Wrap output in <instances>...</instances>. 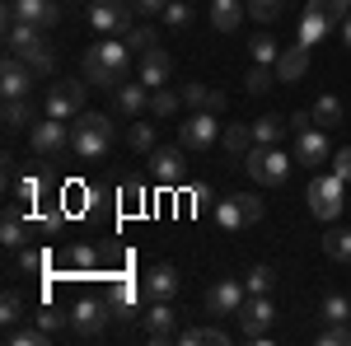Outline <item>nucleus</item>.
<instances>
[{
	"mask_svg": "<svg viewBox=\"0 0 351 346\" xmlns=\"http://www.w3.org/2000/svg\"><path fill=\"white\" fill-rule=\"evenodd\" d=\"M5 47L19 56L33 75H52V71H56V52H52V42L43 38V28H38V24L5 19Z\"/></svg>",
	"mask_w": 351,
	"mask_h": 346,
	"instance_id": "obj_1",
	"label": "nucleus"
},
{
	"mask_svg": "<svg viewBox=\"0 0 351 346\" xmlns=\"http://www.w3.org/2000/svg\"><path fill=\"white\" fill-rule=\"evenodd\" d=\"M132 47L127 42H117V38H104V42H94L89 52H84V80L94 84V89H117V84L127 80V66H132Z\"/></svg>",
	"mask_w": 351,
	"mask_h": 346,
	"instance_id": "obj_2",
	"label": "nucleus"
},
{
	"mask_svg": "<svg viewBox=\"0 0 351 346\" xmlns=\"http://www.w3.org/2000/svg\"><path fill=\"white\" fill-rule=\"evenodd\" d=\"M112 136H117V127H112L108 112H80L71 122V150L80 160H104L112 150Z\"/></svg>",
	"mask_w": 351,
	"mask_h": 346,
	"instance_id": "obj_3",
	"label": "nucleus"
},
{
	"mask_svg": "<svg viewBox=\"0 0 351 346\" xmlns=\"http://www.w3.org/2000/svg\"><path fill=\"white\" fill-rule=\"evenodd\" d=\"M243 169L253 173V183L263 187H281L286 178H291V169H295V160L281 150V145H253L248 155H243Z\"/></svg>",
	"mask_w": 351,
	"mask_h": 346,
	"instance_id": "obj_4",
	"label": "nucleus"
},
{
	"mask_svg": "<svg viewBox=\"0 0 351 346\" xmlns=\"http://www.w3.org/2000/svg\"><path fill=\"white\" fill-rule=\"evenodd\" d=\"M28 150H33L38 160H66V150H71V127H66L61 117L33 122V127H28Z\"/></svg>",
	"mask_w": 351,
	"mask_h": 346,
	"instance_id": "obj_5",
	"label": "nucleus"
},
{
	"mask_svg": "<svg viewBox=\"0 0 351 346\" xmlns=\"http://www.w3.org/2000/svg\"><path fill=\"white\" fill-rule=\"evenodd\" d=\"M84 94H89V80H56L47 94H43V108H47V117H61V122H75L84 112Z\"/></svg>",
	"mask_w": 351,
	"mask_h": 346,
	"instance_id": "obj_6",
	"label": "nucleus"
},
{
	"mask_svg": "<svg viewBox=\"0 0 351 346\" xmlns=\"http://www.w3.org/2000/svg\"><path fill=\"white\" fill-rule=\"evenodd\" d=\"M342 206H347V183L328 169V173H319V178L309 183V211L328 225V220H337V215H342Z\"/></svg>",
	"mask_w": 351,
	"mask_h": 346,
	"instance_id": "obj_7",
	"label": "nucleus"
},
{
	"mask_svg": "<svg viewBox=\"0 0 351 346\" xmlns=\"http://www.w3.org/2000/svg\"><path fill=\"white\" fill-rule=\"evenodd\" d=\"M234 319H239L243 342H267L271 323H276V304H271L267 295H253V299H243V309L234 314Z\"/></svg>",
	"mask_w": 351,
	"mask_h": 346,
	"instance_id": "obj_8",
	"label": "nucleus"
},
{
	"mask_svg": "<svg viewBox=\"0 0 351 346\" xmlns=\"http://www.w3.org/2000/svg\"><path fill=\"white\" fill-rule=\"evenodd\" d=\"M108 314H112L108 299H99V295H84V299H75V304H71V332L89 342V337H99V332L108 328Z\"/></svg>",
	"mask_w": 351,
	"mask_h": 346,
	"instance_id": "obj_9",
	"label": "nucleus"
},
{
	"mask_svg": "<svg viewBox=\"0 0 351 346\" xmlns=\"http://www.w3.org/2000/svg\"><path fill=\"white\" fill-rule=\"evenodd\" d=\"M89 28L104 38L132 33V5L127 0H89Z\"/></svg>",
	"mask_w": 351,
	"mask_h": 346,
	"instance_id": "obj_10",
	"label": "nucleus"
},
{
	"mask_svg": "<svg viewBox=\"0 0 351 346\" xmlns=\"http://www.w3.org/2000/svg\"><path fill=\"white\" fill-rule=\"evenodd\" d=\"M216 112H197V108H192L188 117H183V122H178V145H183V150H211V145H216Z\"/></svg>",
	"mask_w": 351,
	"mask_h": 346,
	"instance_id": "obj_11",
	"label": "nucleus"
},
{
	"mask_svg": "<svg viewBox=\"0 0 351 346\" xmlns=\"http://www.w3.org/2000/svg\"><path fill=\"white\" fill-rule=\"evenodd\" d=\"M150 173H155L160 187H183V173H188L183 145H155L150 150Z\"/></svg>",
	"mask_w": 351,
	"mask_h": 346,
	"instance_id": "obj_12",
	"label": "nucleus"
},
{
	"mask_svg": "<svg viewBox=\"0 0 351 346\" xmlns=\"http://www.w3.org/2000/svg\"><path fill=\"white\" fill-rule=\"evenodd\" d=\"M33 71H28L24 61L14 52H5V61H0V94L5 99H33Z\"/></svg>",
	"mask_w": 351,
	"mask_h": 346,
	"instance_id": "obj_13",
	"label": "nucleus"
},
{
	"mask_svg": "<svg viewBox=\"0 0 351 346\" xmlns=\"http://www.w3.org/2000/svg\"><path fill=\"white\" fill-rule=\"evenodd\" d=\"M141 328H145L150 342H173V337H178V314H173V304H169V299H150V309L141 314Z\"/></svg>",
	"mask_w": 351,
	"mask_h": 346,
	"instance_id": "obj_14",
	"label": "nucleus"
},
{
	"mask_svg": "<svg viewBox=\"0 0 351 346\" xmlns=\"http://www.w3.org/2000/svg\"><path fill=\"white\" fill-rule=\"evenodd\" d=\"M243 295H248V286L243 281H216L211 291H206V314H216V319H230V314H239L243 309Z\"/></svg>",
	"mask_w": 351,
	"mask_h": 346,
	"instance_id": "obj_15",
	"label": "nucleus"
},
{
	"mask_svg": "<svg viewBox=\"0 0 351 346\" xmlns=\"http://www.w3.org/2000/svg\"><path fill=\"white\" fill-rule=\"evenodd\" d=\"M5 19H24V24L52 28L56 19H61V5H56V0H10V5H5Z\"/></svg>",
	"mask_w": 351,
	"mask_h": 346,
	"instance_id": "obj_16",
	"label": "nucleus"
},
{
	"mask_svg": "<svg viewBox=\"0 0 351 346\" xmlns=\"http://www.w3.org/2000/svg\"><path fill=\"white\" fill-rule=\"evenodd\" d=\"M295 164H304V169L328 164V132L324 127H304V132H295Z\"/></svg>",
	"mask_w": 351,
	"mask_h": 346,
	"instance_id": "obj_17",
	"label": "nucleus"
},
{
	"mask_svg": "<svg viewBox=\"0 0 351 346\" xmlns=\"http://www.w3.org/2000/svg\"><path fill=\"white\" fill-rule=\"evenodd\" d=\"M141 295H145V299H173V295H178V271L169 262H155L145 271V281H141Z\"/></svg>",
	"mask_w": 351,
	"mask_h": 346,
	"instance_id": "obj_18",
	"label": "nucleus"
},
{
	"mask_svg": "<svg viewBox=\"0 0 351 346\" xmlns=\"http://www.w3.org/2000/svg\"><path fill=\"white\" fill-rule=\"evenodd\" d=\"M112 108H117V117H141V108H150V89L141 80H122L112 89Z\"/></svg>",
	"mask_w": 351,
	"mask_h": 346,
	"instance_id": "obj_19",
	"label": "nucleus"
},
{
	"mask_svg": "<svg viewBox=\"0 0 351 346\" xmlns=\"http://www.w3.org/2000/svg\"><path fill=\"white\" fill-rule=\"evenodd\" d=\"M169 75H173V56L164 52V47H155V52L141 56V84H145V89H164Z\"/></svg>",
	"mask_w": 351,
	"mask_h": 346,
	"instance_id": "obj_20",
	"label": "nucleus"
},
{
	"mask_svg": "<svg viewBox=\"0 0 351 346\" xmlns=\"http://www.w3.org/2000/svg\"><path fill=\"white\" fill-rule=\"evenodd\" d=\"M0 243H5V248H14V253L28 243V220H24V211H19V201H10V206H5V220H0Z\"/></svg>",
	"mask_w": 351,
	"mask_h": 346,
	"instance_id": "obj_21",
	"label": "nucleus"
},
{
	"mask_svg": "<svg viewBox=\"0 0 351 346\" xmlns=\"http://www.w3.org/2000/svg\"><path fill=\"white\" fill-rule=\"evenodd\" d=\"M304 71H309V47L304 42H295V47H286V52L276 56V80L281 84H295Z\"/></svg>",
	"mask_w": 351,
	"mask_h": 346,
	"instance_id": "obj_22",
	"label": "nucleus"
},
{
	"mask_svg": "<svg viewBox=\"0 0 351 346\" xmlns=\"http://www.w3.org/2000/svg\"><path fill=\"white\" fill-rule=\"evenodd\" d=\"M248 10V0H211V28L216 33H234Z\"/></svg>",
	"mask_w": 351,
	"mask_h": 346,
	"instance_id": "obj_23",
	"label": "nucleus"
},
{
	"mask_svg": "<svg viewBox=\"0 0 351 346\" xmlns=\"http://www.w3.org/2000/svg\"><path fill=\"white\" fill-rule=\"evenodd\" d=\"M309 112H314V127H324V132H337V127H342V117H347V108H342L337 94H324Z\"/></svg>",
	"mask_w": 351,
	"mask_h": 346,
	"instance_id": "obj_24",
	"label": "nucleus"
},
{
	"mask_svg": "<svg viewBox=\"0 0 351 346\" xmlns=\"http://www.w3.org/2000/svg\"><path fill=\"white\" fill-rule=\"evenodd\" d=\"M216 225L225 230V234H239V230H248V215H243L239 206V197H225V201H216Z\"/></svg>",
	"mask_w": 351,
	"mask_h": 346,
	"instance_id": "obj_25",
	"label": "nucleus"
},
{
	"mask_svg": "<svg viewBox=\"0 0 351 346\" xmlns=\"http://www.w3.org/2000/svg\"><path fill=\"white\" fill-rule=\"evenodd\" d=\"M183 103L197 108V112H220L225 108V94L220 89H206V84H183Z\"/></svg>",
	"mask_w": 351,
	"mask_h": 346,
	"instance_id": "obj_26",
	"label": "nucleus"
},
{
	"mask_svg": "<svg viewBox=\"0 0 351 346\" xmlns=\"http://www.w3.org/2000/svg\"><path fill=\"white\" fill-rule=\"evenodd\" d=\"M286 132H291V122L276 117V112H267V117L253 122V145H281V136H286Z\"/></svg>",
	"mask_w": 351,
	"mask_h": 346,
	"instance_id": "obj_27",
	"label": "nucleus"
},
{
	"mask_svg": "<svg viewBox=\"0 0 351 346\" xmlns=\"http://www.w3.org/2000/svg\"><path fill=\"white\" fill-rule=\"evenodd\" d=\"M33 127V99H5V132Z\"/></svg>",
	"mask_w": 351,
	"mask_h": 346,
	"instance_id": "obj_28",
	"label": "nucleus"
},
{
	"mask_svg": "<svg viewBox=\"0 0 351 346\" xmlns=\"http://www.w3.org/2000/svg\"><path fill=\"white\" fill-rule=\"evenodd\" d=\"M122 42H127L136 56H145V52H155V47H160V33H155L150 24H132V33H122Z\"/></svg>",
	"mask_w": 351,
	"mask_h": 346,
	"instance_id": "obj_29",
	"label": "nucleus"
},
{
	"mask_svg": "<svg viewBox=\"0 0 351 346\" xmlns=\"http://www.w3.org/2000/svg\"><path fill=\"white\" fill-rule=\"evenodd\" d=\"M220 145H225L230 155H248V150H253V122H239V127H225V136H220Z\"/></svg>",
	"mask_w": 351,
	"mask_h": 346,
	"instance_id": "obj_30",
	"label": "nucleus"
},
{
	"mask_svg": "<svg viewBox=\"0 0 351 346\" xmlns=\"http://www.w3.org/2000/svg\"><path fill=\"white\" fill-rule=\"evenodd\" d=\"M178 103H183V89H169V84L164 89H150V112L155 117H173Z\"/></svg>",
	"mask_w": 351,
	"mask_h": 346,
	"instance_id": "obj_31",
	"label": "nucleus"
},
{
	"mask_svg": "<svg viewBox=\"0 0 351 346\" xmlns=\"http://www.w3.org/2000/svg\"><path fill=\"white\" fill-rule=\"evenodd\" d=\"M304 10L319 14L324 24H337V19H347V14H351V0H309Z\"/></svg>",
	"mask_w": 351,
	"mask_h": 346,
	"instance_id": "obj_32",
	"label": "nucleus"
},
{
	"mask_svg": "<svg viewBox=\"0 0 351 346\" xmlns=\"http://www.w3.org/2000/svg\"><path fill=\"white\" fill-rule=\"evenodd\" d=\"M178 342L183 346H225L230 332H220V328H188V332H178Z\"/></svg>",
	"mask_w": 351,
	"mask_h": 346,
	"instance_id": "obj_33",
	"label": "nucleus"
},
{
	"mask_svg": "<svg viewBox=\"0 0 351 346\" xmlns=\"http://www.w3.org/2000/svg\"><path fill=\"white\" fill-rule=\"evenodd\" d=\"M324 253L332 262H351V230H328L324 234Z\"/></svg>",
	"mask_w": 351,
	"mask_h": 346,
	"instance_id": "obj_34",
	"label": "nucleus"
},
{
	"mask_svg": "<svg viewBox=\"0 0 351 346\" xmlns=\"http://www.w3.org/2000/svg\"><path fill=\"white\" fill-rule=\"evenodd\" d=\"M127 145H132L136 155H150V150H155V127H145L141 117H132V127H127Z\"/></svg>",
	"mask_w": 351,
	"mask_h": 346,
	"instance_id": "obj_35",
	"label": "nucleus"
},
{
	"mask_svg": "<svg viewBox=\"0 0 351 346\" xmlns=\"http://www.w3.org/2000/svg\"><path fill=\"white\" fill-rule=\"evenodd\" d=\"M108 304L122 314V319H132V304H136V286L132 281H112L108 286Z\"/></svg>",
	"mask_w": 351,
	"mask_h": 346,
	"instance_id": "obj_36",
	"label": "nucleus"
},
{
	"mask_svg": "<svg viewBox=\"0 0 351 346\" xmlns=\"http://www.w3.org/2000/svg\"><path fill=\"white\" fill-rule=\"evenodd\" d=\"M5 337H10V346H47L52 342V332H47L43 323H38V328H10Z\"/></svg>",
	"mask_w": 351,
	"mask_h": 346,
	"instance_id": "obj_37",
	"label": "nucleus"
},
{
	"mask_svg": "<svg viewBox=\"0 0 351 346\" xmlns=\"http://www.w3.org/2000/svg\"><path fill=\"white\" fill-rule=\"evenodd\" d=\"M19 319H24V295L5 291L0 295V323H5V328H19Z\"/></svg>",
	"mask_w": 351,
	"mask_h": 346,
	"instance_id": "obj_38",
	"label": "nucleus"
},
{
	"mask_svg": "<svg viewBox=\"0 0 351 346\" xmlns=\"http://www.w3.org/2000/svg\"><path fill=\"white\" fill-rule=\"evenodd\" d=\"M271 84H276V66L253 61V66H248V94H267Z\"/></svg>",
	"mask_w": 351,
	"mask_h": 346,
	"instance_id": "obj_39",
	"label": "nucleus"
},
{
	"mask_svg": "<svg viewBox=\"0 0 351 346\" xmlns=\"http://www.w3.org/2000/svg\"><path fill=\"white\" fill-rule=\"evenodd\" d=\"M243 286H248V295H267L271 286H276V271H271L267 262H258L248 276H243Z\"/></svg>",
	"mask_w": 351,
	"mask_h": 346,
	"instance_id": "obj_40",
	"label": "nucleus"
},
{
	"mask_svg": "<svg viewBox=\"0 0 351 346\" xmlns=\"http://www.w3.org/2000/svg\"><path fill=\"white\" fill-rule=\"evenodd\" d=\"M71 267H75L80 276H94V267H99V253H94V243H71Z\"/></svg>",
	"mask_w": 351,
	"mask_h": 346,
	"instance_id": "obj_41",
	"label": "nucleus"
},
{
	"mask_svg": "<svg viewBox=\"0 0 351 346\" xmlns=\"http://www.w3.org/2000/svg\"><path fill=\"white\" fill-rule=\"evenodd\" d=\"M19 271H24V276H43V271H47V248H19Z\"/></svg>",
	"mask_w": 351,
	"mask_h": 346,
	"instance_id": "obj_42",
	"label": "nucleus"
},
{
	"mask_svg": "<svg viewBox=\"0 0 351 346\" xmlns=\"http://www.w3.org/2000/svg\"><path fill=\"white\" fill-rule=\"evenodd\" d=\"M324 323H351V299L347 295H324Z\"/></svg>",
	"mask_w": 351,
	"mask_h": 346,
	"instance_id": "obj_43",
	"label": "nucleus"
},
{
	"mask_svg": "<svg viewBox=\"0 0 351 346\" xmlns=\"http://www.w3.org/2000/svg\"><path fill=\"white\" fill-rule=\"evenodd\" d=\"M248 52H253V61H263V66H276V56H281V47H276V38H271V33H258Z\"/></svg>",
	"mask_w": 351,
	"mask_h": 346,
	"instance_id": "obj_44",
	"label": "nucleus"
},
{
	"mask_svg": "<svg viewBox=\"0 0 351 346\" xmlns=\"http://www.w3.org/2000/svg\"><path fill=\"white\" fill-rule=\"evenodd\" d=\"M324 33H328V24L319 19V14H309V10H304V19H300V38H295V42H304V47H314V42H319Z\"/></svg>",
	"mask_w": 351,
	"mask_h": 346,
	"instance_id": "obj_45",
	"label": "nucleus"
},
{
	"mask_svg": "<svg viewBox=\"0 0 351 346\" xmlns=\"http://www.w3.org/2000/svg\"><path fill=\"white\" fill-rule=\"evenodd\" d=\"M281 10H286V0H248V14H253L258 24H271V19H281Z\"/></svg>",
	"mask_w": 351,
	"mask_h": 346,
	"instance_id": "obj_46",
	"label": "nucleus"
},
{
	"mask_svg": "<svg viewBox=\"0 0 351 346\" xmlns=\"http://www.w3.org/2000/svg\"><path fill=\"white\" fill-rule=\"evenodd\" d=\"M164 24L169 28H183L192 19V0H169V5H164V14H160Z\"/></svg>",
	"mask_w": 351,
	"mask_h": 346,
	"instance_id": "obj_47",
	"label": "nucleus"
},
{
	"mask_svg": "<svg viewBox=\"0 0 351 346\" xmlns=\"http://www.w3.org/2000/svg\"><path fill=\"white\" fill-rule=\"evenodd\" d=\"M38 323L56 337V332H66V328H71V314H61V309H52V304H43V309H38Z\"/></svg>",
	"mask_w": 351,
	"mask_h": 346,
	"instance_id": "obj_48",
	"label": "nucleus"
},
{
	"mask_svg": "<svg viewBox=\"0 0 351 346\" xmlns=\"http://www.w3.org/2000/svg\"><path fill=\"white\" fill-rule=\"evenodd\" d=\"M122 206H127V211H145V187L136 183V178L122 183Z\"/></svg>",
	"mask_w": 351,
	"mask_h": 346,
	"instance_id": "obj_49",
	"label": "nucleus"
},
{
	"mask_svg": "<svg viewBox=\"0 0 351 346\" xmlns=\"http://www.w3.org/2000/svg\"><path fill=\"white\" fill-rule=\"evenodd\" d=\"M319 342L324 346H351V323H328Z\"/></svg>",
	"mask_w": 351,
	"mask_h": 346,
	"instance_id": "obj_50",
	"label": "nucleus"
},
{
	"mask_svg": "<svg viewBox=\"0 0 351 346\" xmlns=\"http://www.w3.org/2000/svg\"><path fill=\"white\" fill-rule=\"evenodd\" d=\"M14 197H19V201H28V206H33V201H38V197H43V178H33V173H28V178H19V183H14Z\"/></svg>",
	"mask_w": 351,
	"mask_h": 346,
	"instance_id": "obj_51",
	"label": "nucleus"
},
{
	"mask_svg": "<svg viewBox=\"0 0 351 346\" xmlns=\"http://www.w3.org/2000/svg\"><path fill=\"white\" fill-rule=\"evenodd\" d=\"M234 197H239V206H243V215H248V225H258V220H263V211H267V206H263V201H258V197H248V192H234Z\"/></svg>",
	"mask_w": 351,
	"mask_h": 346,
	"instance_id": "obj_52",
	"label": "nucleus"
},
{
	"mask_svg": "<svg viewBox=\"0 0 351 346\" xmlns=\"http://www.w3.org/2000/svg\"><path fill=\"white\" fill-rule=\"evenodd\" d=\"M332 173H337L342 183H351V145H342V150L332 155Z\"/></svg>",
	"mask_w": 351,
	"mask_h": 346,
	"instance_id": "obj_53",
	"label": "nucleus"
},
{
	"mask_svg": "<svg viewBox=\"0 0 351 346\" xmlns=\"http://www.w3.org/2000/svg\"><path fill=\"white\" fill-rule=\"evenodd\" d=\"M188 201H192V211H216V206H211V192H206V187H188Z\"/></svg>",
	"mask_w": 351,
	"mask_h": 346,
	"instance_id": "obj_54",
	"label": "nucleus"
},
{
	"mask_svg": "<svg viewBox=\"0 0 351 346\" xmlns=\"http://www.w3.org/2000/svg\"><path fill=\"white\" fill-rule=\"evenodd\" d=\"M136 10H141V14H164V5H169V0H132Z\"/></svg>",
	"mask_w": 351,
	"mask_h": 346,
	"instance_id": "obj_55",
	"label": "nucleus"
},
{
	"mask_svg": "<svg viewBox=\"0 0 351 346\" xmlns=\"http://www.w3.org/2000/svg\"><path fill=\"white\" fill-rule=\"evenodd\" d=\"M304 127H314V112H291V132H304Z\"/></svg>",
	"mask_w": 351,
	"mask_h": 346,
	"instance_id": "obj_56",
	"label": "nucleus"
},
{
	"mask_svg": "<svg viewBox=\"0 0 351 346\" xmlns=\"http://www.w3.org/2000/svg\"><path fill=\"white\" fill-rule=\"evenodd\" d=\"M342 38H347V47H351V14L342 19Z\"/></svg>",
	"mask_w": 351,
	"mask_h": 346,
	"instance_id": "obj_57",
	"label": "nucleus"
}]
</instances>
